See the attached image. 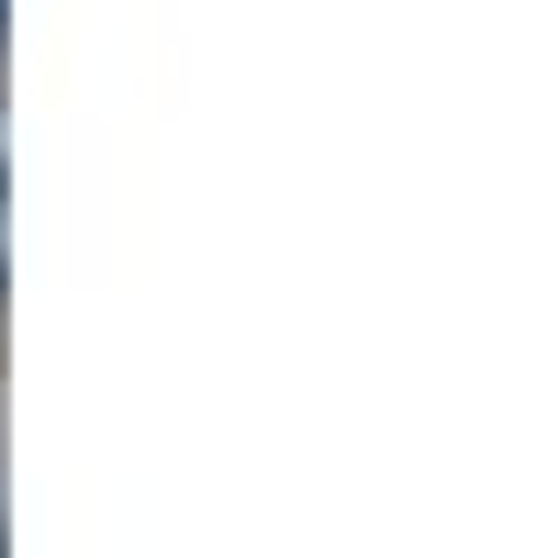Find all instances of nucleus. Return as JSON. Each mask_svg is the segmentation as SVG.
<instances>
[{"mask_svg":"<svg viewBox=\"0 0 558 558\" xmlns=\"http://www.w3.org/2000/svg\"><path fill=\"white\" fill-rule=\"evenodd\" d=\"M0 279H12V179H0Z\"/></svg>","mask_w":558,"mask_h":558,"instance_id":"1","label":"nucleus"},{"mask_svg":"<svg viewBox=\"0 0 558 558\" xmlns=\"http://www.w3.org/2000/svg\"><path fill=\"white\" fill-rule=\"evenodd\" d=\"M0 12H12V0H0Z\"/></svg>","mask_w":558,"mask_h":558,"instance_id":"2","label":"nucleus"}]
</instances>
